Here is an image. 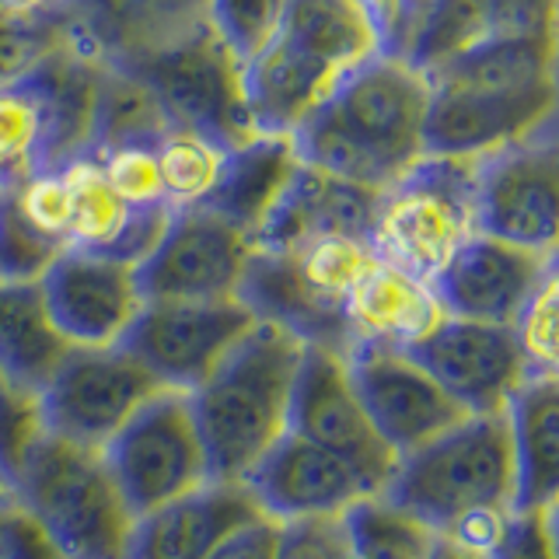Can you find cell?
<instances>
[{
    "label": "cell",
    "mask_w": 559,
    "mask_h": 559,
    "mask_svg": "<svg viewBox=\"0 0 559 559\" xmlns=\"http://www.w3.org/2000/svg\"><path fill=\"white\" fill-rule=\"evenodd\" d=\"M427 154L483 157L552 130L556 39L483 35L427 70Z\"/></svg>",
    "instance_id": "1"
},
{
    "label": "cell",
    "mask_w": 559,
    "mask_h": 559,
    "mask_svg": "<svg viewBox=\"0 0 559 559\" xmlns=\"http://www.w3.org/2000/svg\"><path fill=\"white\" fill-rule=\"evenodd\" d=\"M430 81L419 67L378 52L357 67L290 133L305 165L384 192L427 157Z\"/></svg>",
    "instance_id": "2"
},
{
    "label": "cell",
    "mask_w": 559,
    "mask_h": 559,
    "mask_svg": "<svg viewBox=\"0 0 559 559\" xmlns=\"http://www.w3.org/2000/svg\"><path fill=\"white\" fill-rule=\"evenodd\" d=\"M378 52V32L360 0H287L270 39L245 60L255 133L290 136Z\"/></svg>",
    "instance_id": "3"
},
{
    "label": "cell",
    "mask_w": 559,
    "mask_h": 559,
    "mask_svg": "<svg viewBox=\"0 0 559 559\" xmlns=\"http://www.w3.org/2000/svg\"><path fill=\"white\" fill-rule=\"evenodd\" d=\"M305 343L280 325L255 322L227 349L200 389L189 392L210 479L241 483L290 430V395Z\"/></svg>",
    "instance_id": "4"
},
{
    "label": "cell",
    "mask_w": 559,
    "mask_h": 559,
    "mask_svg": "<svg viewBox=\"0 0 559 559\" xmlns=\"http://www.w3.org/2000/svg\"><path fill=\"white\" fill-rule=\"evenodd\" d=\"M102 52L63 39L0 81V189L84 154L95 136Z\"/></svg>",
    "instance_id": "5"
},
{
    "label": "cell",
    "mask_w": 559,
    "mask_h": 559,
    "mask_svg": "<svg viewBox=\"0 0 559 559\" xmlns=\"http://www.w3.org/2000/svg\"><path fill=\"white\" fill-rule=\"evenodd\" d=\"M105 60L147 87L168 127L200 130L227 147L255 133L245 98V60L206 17L140 35Z\"/></svg>",
    "instance_id": "6"
},
{
    "label": "cell",
    "mask_w": 559,
    "mask_h": 559,
    "mask_svg": "<svg viewBox=\"0 0 559 559\" xmlns=\"http://www.w3.org/2000/svg\"><path fill=\"white\" fill-rule=\"evenodd\" d=\"M14 500L63 559H122L133 511L122 500L105 448L39 433L11 479Z\"/></svg>",
    "instance_id": "7"
},
{
    "label": "cell",
    "mask_w": 559,
    "mask_h": 559,
    "mask_svg": "<svg viewBox=\"0 0 559 559\" xmlns=\"http://www.w3.org/2000/svg\"><path fill=\"white\" fill-rule=\"evenodd\" d=\"M381 497L444 532L483 507L518 511V468L507 413L465 416L433 441L402 454Z\"/></svg>",
    "instance_id": "8"
},
{
    "label": "cell",
    "mask_w": 559,
    "mask_h": 559,
    "mask_svg": "<svg viewBox=\"0 0 559 559\" xmlns=\"http://www.w3.org/2000/svg\"><path fill=\"white\" fill-rule=\"evenodd\" d=\"M479 162L427 154L378 197L367 241L381 262L433 280L444 262L479 231Z\"/></svg>",
    "instance_id": "9"
},
{
    "label": "cell",
    "mask_w": 559,
    "mask_h": 559,
    "mask_svg": "<svg viewBox=\"0 0 559 559\" xmlns=\"http://www.w3.org/2000/svg\"><path fill=\"white\" fill-rule=\"evenodd\" d=\"M105 459L133 518L210 483V462L186 392L162 389L136 409L109 444Z\"/></svg>",
    "instance_id": "10"
},
{
    "label": "cell",
    "mask_w": 559,
    "mask_h": 559,
    "mask_svg": "<svg viewBox=\"0 0 559 559\" xmlns=\"http://www.w3.org/2000/svg\"><path fill=\"white\" fill-rule=\"evenodd\" d=\"M165 384L127 346H74L39 392L43 430L105 448Z\"/></svg>",
    "instance_id": "11"
},
{
    "label": "cell",
    "mask_w": 559,
    "mask_h": 559,
    "mask_svg": "<svg viewBox=\"0 0 559 559\" xmlns=\"http://www.w3.org/2000/svg\"><path fill=\"white\" fill-rule=\"evenodd\" d=\"M290 430L354 468L371 497L389 489L399 468V454L371 424L349 378L346 357L336 349L305 346L290 395Z\"/></svg>",
    "instance_id": "12"
},
{
    "label": "cell",
    "mask_w": 559,
    "mask_h": 559,
    "mask_svg": "<svg viewBox=\"0 0 559 559\" xmlns=\"http://www.w3.org/2000/svg\"><path fill=\"white\" fill-rule=\"evenodd\" d=\"M255 314L238 297L221 301H144L122 346L171 392H192L214 374Z\"/></svg>",
    "instance_id": "13"
},
{
    "label": "cell",
    "mask_w": 559,
    "mask_h": 559,
    "mask_svg": "<svg viewBox=\"0 0 559 559\" xmlns=\"http://www.w3.org/2000/svg\"><path fill=\"white\" fill-rule=\"evenodd\" d=\"M252 238L210 206L171 210L165 235L136 266L147 301H221L238 297Z\"/></svg>",
    "instance_id": "14"
},
{
    "label": "cell",
    "mask_w": 559,
    "mask_h": 559,
    "mask_svg": "<svg viewBox=\"0 0 559 559\" xmlns=\"http://www.w3.org/2000/svg\"><path fill=\"white\" fill-rule=\"evenodd\" d=\"M476 224L483 235L511 241L518 249L556 255L559 151L552 130L483 157L476 179Z\"/></svg>",
    "instance_id": "15"
},
{
    "label": "cell",
    "mask_w": 559,
    "mask_h": 559,
    "mask_svg": "<svg viewBox=\"0 0 559 559\" xmlns=\"http://www.w3.org/2000/svg\"><path fill=\"white\" fill-rule=\"evenodd\" d=\"M346 367L367 416L399 459L468 416L409 349L360 343L346 354Z\"/></svg>",
    "instance_id": "16"
},
{
    "label": "cell",
    "mask_w": 559,
    "mask_h": 559,
    "mask_svg": "<svg viewBox=\"0 0 559 559\" xmlns=\"http://www.w3.org/2000/svg\"><path fill=\"white\" fill-rule=\"evenodd\" d=\"M409 354L468 416L503 413L514 392L532 378L511 325L444 314V322Z\"/></svg>",
    "instance_id": "17"
},
{
    "label": "cell",
    "mask_w": 559,
    "mask_h": 559,
    "mask_svg": "<svg viewBox=\"0 0 559 559\" xmlns=\"http://www.w3.org/2000/svg\"><path fill=\"white\" fill-rule=\"evenodd\" d=\"M39 284L52 322L70 346L122 343L147 301L133 262L84 249H67Z\"/></svg>",
    "instance_id": "18"
},
{
    "label": "cell",
    "mask_w": 559,
    "mask_h": 559,
    "mask_svg": "<svg viewBox=\"0 0 559 559\" xmlns=\"http://www.w3.org/2000/svg\"><path fill=\"white\" fill-rule=\"evenodd\" d=\"M556 270V255L518 249L511 241L476 231L430 284L454 319L514 325L538 284Z\"/></svg>",
    "instance_id": "19"
},
{
    "label": "cell",
    "mask_w": 559,
    "mask_h": 559,
    "mask_svg": "<svg viewBox=\"0 0 559 559\" xmlns=\"http://www.w3.org/2000/svg\"><path fill=\"white\" fill-rule=\"evenodd\" d=\"M241 483L273 521L346 514L357 500L371 497L354 468L294 430L280 437Z\"/></svg>",
    "instance_id": "20"
},
{
    "label": "cell",
    "mask_w": 559,
    "mask_h": 559,
    "mask_svg": "<svg viewBox=\"0 0 559 559\" xmlns=\"http://www.w3.org/2000/svg\"><path fill=\"white\" fill-rule=\"evenodd\" d=\"M262 518L245 483L210 479L133 518L122 559H210L241 524Z\"/></svg>",
    "instance_id": "21"
},
{
    "label": "cell",
    "mask_w": 559,
    "mask_h": 559,
    "mask_svg": "<svg viewBox=\"0 0 559 559\" xmlns=\"http://www.w3.org/2000/svg\"><path fill=\"white\" fill-rule=\"evenodd\" d=\"M381 192L346 182L340 175L314 165H297L287 189L252 235V249L262 252H297L308 241L329 235L367 238Z\"/></svg>",
    "instance_id": "22"
},
{
    "label": "cell",
    "mask_w": 559,
    "mask_h": 559,
    "mask_svg": "<svg viewBox=\"0 0 559 559\" xmlns=\"http://www.w3.org/2000/svg\"><path fill=\"white\" fill-rule=\"evenodd\" d=\"M238 301L255 314V322L280 325L305 346L336 349L343 357L354 349L343 305H332L322 294H314L290 255L252 249L238 284Z\"/></svg>",
    "instance_id": "23"
},
{
    "label": "cell",
    "mask_w": 559,
    "mask_h": 559,
    "mask_svg": "<svg viewBox=\"0 0 559 559\" xmlns=\"http://www.w3.org/2000/svg\"><path fill=\"white\" fill-rule=\"evenodd\" d=\"M343 314L349 325L354 346H395L413 349L419 340L444 322V305L433 284L413 276L392 262H374L360 284L343 301Z\"/></svg>",
    "instance_id": "24"
},
{
    "label": "cell",
    "mask_w": 559,
    "mask_h": 559,
    "mask_svg": "<svg viewBox=\"0 0 559 559\" xmlns=\"http://www.w3.org/2000/svg\"><path fill=\"white\" fill-rule=\"evenodd\" d=\"M381 52L427 74L483 39V0H360Z\"/></svg>",
    "instance_id": "25"
},
{
    "label": "cell",
    "mask_w": 559,
    "mask_h": 559,
    "mask_svg": "<svg viewBox=\"0 0 559 559\" xmlns=\"http://www.w3.org/2000/svg\"><path fill=\"white\" fill-rule=\"evenodd\" d=\"M518 511L549 507L559 497V374H532L507 402Z\"/></svg>",
    "instance_id": "26"
},
{
    "label": "cell",
    "mask_w": 559,
    "mask_h": 559,
    "mask_svg": "<svg viewBox=\"0 0 559 559\" xmlns=\"http://www.w3.org/2000/svg\"><path fill=\"white\" fill-rule=\"evenodd\" d=\"M301 165L294 140L284 133H252L238 147L227 151L224 175L203 206L238 224L245 235H255L262 217L270 214L290 175Z\"/></svg>",
    "instance_id": "27"
},
{
    "label": "cell",
    "mask_w": 559,
    "mask_h": 559,
    "mask_svg": "<svg viewBox=\"0 0 559 559\" xmlns=\"http://www.w3.org/2000/svg\"><path fill=\"white\" fill-rule=\"evenodd\" d=\"M70 349L39 280H0V367L39 395Z\"/></svg>",
    "instance_id": "28"
},
{
    "label": "cell",
    "mask_w": 559,
    "mask_h": 559,
    "mask_svg": "<svg viewBox=\"0 0 559 559\" xmlns=\"http://www.w3.org/2000/svg\"><path fill=\"white\" fill-rule=\"evenodd\" d=\"M154 151L165 182V203L171 210H186V206H203L214 197L231 147L200 130L168 127L157 136Z\"/></svg>",
    "instance_id": "29"
},
{
    "label": "cell",
    "mask_w": 559,
    "mask_h": 559,
    "mask_svg": "<svg viewBox=\"0 0 559 559\" xmlns=\"http://www.w3.org/2000/svg\"><path fill=\"white\" fill-rule=\"evenodd\" d=\"M346 518V532L357 559H430L437 532L416 514L402 511L389 497H364Z\"/></svg>",
    "instance_id": "30"
},
{
    "label": "cell",
    "mask_w": 559,
    "mask_h": 559,
    "mask_svg": "<svg viewBox=\"0 0 559 559\" xmlns=\"http://www.w3.org/2000/svg\"><path fill=\"white\" fill-rule=\"evenodd\" d=\"M287 255L294 259L297 273L305 276V284L332 305H343L349 290H354L378 262L371 241L360 235H329L319 241H308L305 249L287 252Z\"/></svg>",
    "instance_id": "31"
},
{
    "label": "cell",
    "mask_w": 559,
    "mask_h": 559,
    "mask_svg": "<svg viewBox=\"0 0 559 559\" xmlns=\"http://www.w3.org/2000/svg\"><path fill=\"white\" fill-rule=\"evenodd\" d=\"M63 252V245L35 231L8 189H0V280H43Z\"/></svg>",
    "instance_id": "32"
},
{
    "label": "cell",
    "mask_w": 559,
    "mask_h": 559,
    "mask_svg": "<svg viewBox=\"0 0 559 559\" xmlns=\"http://www.w3.org/2000/svg\"><path fill=\"white\" fill-rule=\"evenodd\" d=\"M109 186L119 192L122 203L130 206H168L165 203V182H162V168H157V151L147 140H133V144H112L92 151Z\"/></svg>",
    "instance_id": "33"
},
{
    "label": "cell",
    "mask_w": 559,
    "mask_h": 559,
    "mask_svg": "<svg viewBox=\"0 0 559 559\" xmlns=\"http://www.w3.org/2000/svg\"><path fill=\"white\" fill-rule=\"evenodd\" d=\"M556 297H559V276L556 270L542 280L538 290L528 297V305L514 319V340L524 354L532 374H559V354H556Z\"/></svg>",
    "instance_id": "34"
},
{
    "label": "cell",
    "mask_w": 559,
    "mask_h": 559,
    "mask_svg": "<svg viewBox=\"0 0 559 559\" xmlns=\"http://www.w3.org/2000/svg\"><path fill=\"white\" fill-rule=\"evenodd\" d=\"M287 0H203V17L241 60L270 39Z\"/></svg>",
    "instance_id": "35"
},
{
    "label": "cell",
    "mask_w": 559,
    "mask_h": 559,
    "mask_svg": "<svg viewBox=\"0 0 559 559\" xmlns=\"http://www.w3.org/2000/svg\"><path fill=\"white\" fill-rule=\"evenodd\" d=\"M8 197L22 210V217L35 227L39 235L67 245V227H70V189L63 179V168H43L22 179L17 186H8Z\"/></svg>",
    "instance_id": "36"
},
{
    "label": "cell",
    "mask_w": 559,
    "mask_h": 559,
    "mask_svg": "<svg viewBox=\"0 0 559 559\" xmlns=\"http://www.w3.org/2000/svg\"><path fill=\"white\" fill-rule=\"evenodd\" d=\"M39 433H43L39 395L28 392L25 384H17L0 367V472L8 476V483L14 479L25 451Z\"/></svg>",
    "instance_id": "37"
},
{
    "label": "cell",
    "mask_w": 559,
    "mask_h": 559,
    "mask_svg": "<svg viewBox=\"0 0 559 559\" xmlns=\"http://www.w3.org/2000/svg\"><path fill=\"white\" fill-rule=\"evenodd\" d=\"M276 559H357L343 514L280 521Z\"/></svg>",
    "instance_id": "38"
},
{
    "label": "cell",
    "mask_w": 559,
    "mask_h": 559,
    "mask_svg": "<svg viewBox=\"0 0 559 559\" xmlns=\"http://www.w3.org/2000/svg\"><path fill=\"white\" fill-rule=\"evenodd\" d=\"M559 0H483V35L556 39Z\"/></svg>",
    "instance_id": "39"
},
{
    "label": "cell",
    "mask_w": 559,
    "mask_h": 559,
    "mask_svg": "<svg viewBox=\"0 0 559 559\" xmlns=\"http://www.w3.org/2000/svg\"><path fill=\"white\" fill-rule=\"evenodd\" d=\"M486 559H556V503L514 511Z\"/></svg>",
    "instance_id": "40"
},
{
    "label": "cell",
    "mask_w": 559,
    "mask_h": 559,
    "mask_svg": "<svg viewBox=\"0 0 559 559\" xmlns=\"http://www.w3.org/2000/svg\"><path fill=\"white\" fill-rule=\"evenodd\" d=\"M0 559H63L14 493L0 500Z\"/></svg>",
    "instance_id": "41"
},
{
    "label": "cell",
    "mask_w": 559,
    "mask_h": 559,
    "mask_svg": "<svg viewBox=\"0 0 559 559\" xmlns=\"http://www.w3.org/2000/svg\"><path fill=\"white\" fill-rule=\"evenodd\" d=\"M70 35L52 32V28H35V25H17L0 17V81H8L14 74H22L25 67H32L52 46H60Z\"/></svg>",
    "instance_id": "42"
},
{
    "label": "cell",
    "mask_w": 559,
    "mask_h": 559,
    "mask_svg": "<svg viewBox=\"0 0 559 559\" xmlns=\"http://www.w3.org/2000/svg\"><path fill=\"white\" fill-rule=\"evenodd\" d=\"M276 542H280V521L262 514L227 535L210 559H276Z\"/></svg>",
    "instance_id": "43"
},
{
    "label": "cell",
    "mask_w": 559,
    "mask_h": 559,
    "mask_svg": "<svg viewBox=\"0 0 559 559\" xmlns=\"http://www.w3.org/2000/svg\"><path fill=\"white\" fill-rule=\"evenodd\" d=\"M0 17L17 25L52 28L74 39V0H0Z\"/></svg>",
    "instance_id": "44"
},
{
    "label": "cell",
    "mask_w": 559,
    "mask_h": 559,
    "mask_svg": "<svg viewBox=\"0 0 559 559\" xmlns=\"http://www.w3.org/2000/svg\"><path fill=\"white\" fill-rule=\"evenodd\" d=\"M130 4H133V39L203 17V0H130Z\"/></svg>",
    "instance_id": "45"
},
{
    "label": "cell",
    "mask_w": 559,
    "mask_h": 559,
    "mask_svg": "<svg viewBox=\"0 0 559 559\" xmlns=\"http://www.w3.org/2000/svg\"><path fill=\"white\" fill-rule=\"evenodd\" d=\"M430 559H483V556L468 552V549H462V546H454V542L444 538V535H437V546H433V556H430Z\"/></svg>",
    "instance_id": "46"
},
{
    "label": "cell",
    "mask_w": 559,
    "mask_h": 559,
    "mask_svg": "<svg viewBox=\"0 0 559 559\" xmlns=\"http://www.w3.org/2000/svg\"><path fill=\"white\" fill-rule=\"evenodd\" d=\"M4 497H11V483H8L4 472H0V500H4Z\"/></svg>",
    "instance_id": "47"
}]
</instances>
